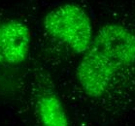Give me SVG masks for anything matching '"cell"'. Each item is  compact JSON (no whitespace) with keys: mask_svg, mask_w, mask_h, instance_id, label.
Masks as SVG:
<instances>
[{"mask_svg":"<svg viewBox=\"0 0 135 126\" xmlns=\"http://www.w3.org/2000/svg\"><path fill=\"white\" fill-rule=\"evenodd\" d=\"M135 63V33L119 23L103 25L76 68L84 93L99 98L106 93L120 71Z\"/></svg>","mask_w":135,"mask_h":126,"instance_id":"cell-1","label":"cell"},{"mask_svg":"<svg viewBox=\"0 0 135 126\" xmlns=\"http://www.w3.org/2000/svg\"><path fill=\"white\" fill-rule=\"evenodd\" d=\"M43 27L48 35L78 54H84L93 39L90 17L75 3L61 4L47 13Z\"/></svg>","mask_w":135,"mask_h":126,"instance_id":"cell-2","label":"cell"},{"mask_svg":"<svg viewBox=\"0 0 135 126\" xmlns=\"http://www.w3.org/2000/svg\"><path fill=\"white\" fill-rule=\"evenodd\" d=\"M30 29L25 22L10 19L0 24V64L18 65L29 54Z\"/></svg>","mask_w":135,"mask_h":126,"instance_id":"cell-3","label":"cell"},{"mask_svg":"<svg viewBox=\"0 0 135 126\" xmlns=\"http://www.w3.org/2000/svg\"><path fill=\"white\" fill-rule=\"evenodd\" d=\"M36 113L42 126H70L63 103L52 91H46L38 96Z\"/></svg>","mask_w":135,"mask_h":126,"instance_id":"cell-4","label":"cell"}]
</instances>
